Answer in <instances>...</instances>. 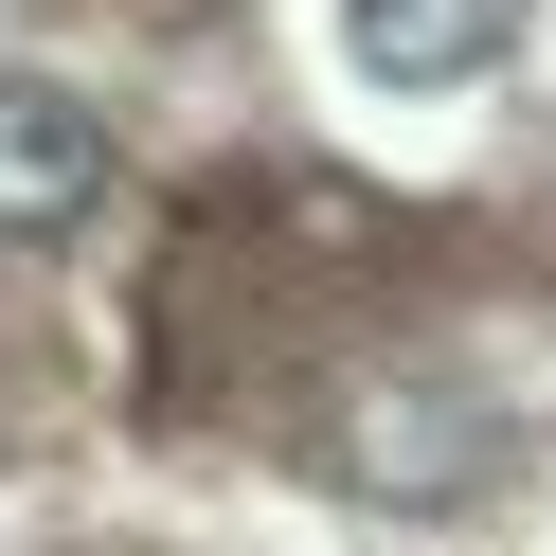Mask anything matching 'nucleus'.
I'll list each match as a JSON object with an SVG mask.
<instances>
[{
	"label": "nucleus",
	"instance_id": "f03ea898",
	"mask_svg": "<svg viewBox=\"0 0 556 556\" xmlns=\"http://www.w3.org/2000/svg\"><path fill=\"white\" fill-rule=\"evenodd\" d=\"M503 18H520V0H359V73L448 90V73H484V54H503Z\"/></svg>",
	"mask_w": 556,
	"mask_h": 556
},
{
	"label": "nucleus",
	"instance_id": "f257e3e1",
	"mask_svg": "<svg viewBox=\"0 0 556 556\" xmlns=\"http://www.w3.org/2000/svg\"><path fill=\"white\" fill-rule=\"evenodd\" d=\"M109 216V109L54 73H0V233L18 252H54V233Z\"/></svg>",
	"mask_w": 556,
	"mask_h": 556
},
{
	"label": "nucleus",
	"instance_id": "7ed1b4c3",
	"mask_svg": "<svg viewBox=\"0 0 556 556\" xmlns=\"http://www.w3.org/2000/svg\"><path fill=\"white\" fill-rule=\"evenodd\" d=\"M431 448H484V413H448V395H377L359 413V484H448Z\"/></svg>",
	"mask_w": 556,
	"mask_h": 556
}]
</instances>
